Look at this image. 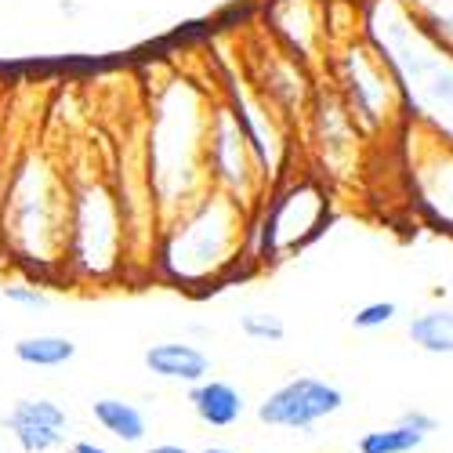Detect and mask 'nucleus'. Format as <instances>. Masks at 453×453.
<instances>
[{
    "label": "nucleus",
    "mask_w": 453,
    "mask_h": 453,
    "mask_svg": "<svg viewBox=\"0 0 453 453\" xmlns=\"http://www.w3.org/2000/svg\"><path fill=\"white\" fill-rule=\"evenodd\" d=\"M240 330H243V337H250V342H265V345H276V342H283V337H287L283 319L273 316V312H247V316H240Z\"/></svg>",
    "instance_id": "obj_9"
},
{
    "label": "nucleus",
    "mask_w": 453,
    "mask_h": 453,
    "mask_svg": "<svg viewBox=\"0 0 453 453\" xmlns=\"http://www.w3.org/2000/svg\"><path fill=\"white\" fill-rule=\"evenodd\" d=\"M395 316H399L395 301H370V305L356 309L352 326H356V330H381V326H388Z\"/></svg>",
    "instance_id": "obj_10"
},
{
    "label": "nucleus",
    "mask_w": 453,
    "mask_h": 453,
    "mask_svg": "<svg viewBox=\"0 0 453 453\" xmlns=\"http://www.w3.org/2000/svg\"><path fill=\"white\" fill-rule=\"evenodd\" d=\"M4 297L12 301V305H22V309H44L48 305V294L36 290V287H26V283H8Z\"/></svg>",
    "instance_id": "obj_11"
},
{
    "label": "nucleus",
    "mask_w": 453,
    "mask_h": 453,
    "mask_svg": "<svg viewBox=\"0 0 453 453\" xmlns=\"http://www.w3.org/2000/svg\"><path fill=\"white\" fill-rule=\"evenodd\" d=\"M342 406H345V392L334 381L301 373L283 381L280 388H273L257 403V421L269 428H287V432H312L319 421L342 413Z\"/></svg>",
    "instance_id": "obj_1"
},
{
    "label": "nucleus",
    "mask_w": 453,
    "mask_h": 453,
    "mask_svg": "<svg viewBox=\"0 0 453 453\" xmlns=\"http://www.w3.org/2000/svg\"><path fill=\"white\" fill-rule=\"evenodd\" d=\"M0 425L12 432V439L19 442L22 453H51L65 442L69 413L55 399H19L4 418H0Z\"/></svg>",
    "instance_id": "obj_2"
},
{
    "label": "nucleus",
    "mask_w": 453,
    "mask_h": 453,
    "mask_svg": "<svg viewBox=\"0 0 453 453\" xmlns=\"http://www.w3.org/2000/svg\"><path fill=\"white\" fill-rule=\"evenodd\" d=\"M196 453H236L233 446H203V449H196Z\"/></svg>",
    "instance_id": "obj_15"
},
{
    "label": "nucleus",
    "mask_w": 453,
    "mask_h": 453,
    "mask_svg": "<svg viewBox=\"0 0 453 453\" xmlns=\"http://www.w3.org/2000/svg\"><path fill=\"white\" fill-rule=\"evenodd\" d=\"M188 410L207 428H233L247 413V399L236 385L221 381V377H207V381L188 388Z\"/></svg>",
    "instance_id": "obj_4"
},
{
    "label": "nucleus",
    "mask_w": 453,
    "mask_h": 453,
    "mask_svg": "<svg viewBox=\"0 0 453 453\" xmlns=\"http://www.w3.org/2000/svg\"><path fill=\"white\" fill-rule=\"evenodd\" d=\"M428 439L410 432L403 425H392V428H373V432H363L356 439V449L359 453H418Z\"/></svg>",
    "instance_id": "obj_8"
},
{
    "label": "nucleus",
    "mask_w": 453,
    "mask_h": 453,
    "mask_svg": "<svg viewBox=\"0 0 453 453\" xmlns=\"http://www.w3.org/2000/svg\"><path fill=\"white\" fill-rule=\"evenodd\" d=\"M142 363L153 377H160V381H174V385H188V388L207 381V373H211V356L196 345H188V342L149 345Z\"/></svg>",
    "instance_id": "obj_3"
},
{
    "label": "nucleus",
    "mask_w": 453,
    "mask_h": 453,
    "mask_svg": "<svg viewBox=\"0 0 453 453\" xmlns=\"http://www.w3.org/2000/svg\"><path fill=\"white\" fill-rule=\"evenodd\" d=\"M91 418H95V425H98L102 432H109L112 439L124 442V446H138V442H145V435H149L145 413H142L134 403L120 399V395H102V399H95V403H91Z\"/></svg>",
    "instance_id": "obj_5"
},
{
    "label": "nucleus",
    "mask_w": 453,
    "mask_h": 453,
    "mask_svg": "<svg viewBox=\"0 0 453 453\" xmlns=\"http://www.w3.org/2000/svg\"><path fill=\"white\" fill-rule=\"evenodd\" d=\"M145 453H193V449H185L178 442H157V446H149Z\"/></svg>",
    "instance_id": "obj_14"
},
{
    "label": "nucleus",
    "mask_w": 453,
    "mask_h": 453,
    "mask_svg": "<svg viewBox=\"0 0 453 453\" xmlns=\"http://www.w3.org/2000/svg\"><path fill=\"white\" fill-rule=\"evenodd\" d=\"M395 425H403V428H410V432H418V435H432L435 428H439V421L432 418V413H425V410H406V413H399V421Z\"/></svg>",
    "instance_id": "obj_12"
},
{
    "label": "nucleus",
    "mask_w": 453,
    "mask_h": 453,
    "mask_svg": "<svg viewBox=\"0 0 453 453\" xmlns=\"http://www.w3.org/2000/svg\"><path fill=\"white\" fill-rule=\"evenodd\" d=\"M69 453H112V449H105L91 439H77V442H69Z\"/></svg>",
    "instance_id": "obj_13"
},
{
    "label": "nucleus",
    "mask_w": 453,
    "mask_h": 453,
    "mask_svg": "<svg viewBox=\"0 0 453 453\" xmlns=\"http://www.w3.org/2000/svg\"><path fill=\"white\" fill-rule=\"evenodd\" d=\"M406 334L428 356H453V305L418 312L406 323Z\"/></svg>",
    "instance_id": "obj_7"
},
{
    "label": "nucleus",
    "mask_w": 453,
    "mask_h": 453,
    "mask_svg": "<svg viewBox=\"0 0 453 453\" xmlns=\"http://www.w3.org/2000/svg\"><path fill=\"white\" fill-rule=\"evenodd\" d=\"M12 356L33 370H55L77 359V342H69L62 334H33V337H19L12 345Z\"/></svg>",
    "instance_id": "obj_6"
}]
</instances>
